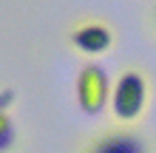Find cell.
Wrapping results in <instances>:
<instances>
[{
	"instance_id": "7a4b0ae2",
	"label": "cell",
	"mask_w": 156,
	"mask_h": 153,
	"mask_svg": "<svg viewBox=\"0 0 156 153\" xmlns=\"http://www.w3.org/2000/svg\"><path fill=\"white\" fill-rule=\"evenodd\" d=\"M111 79H108L105 68L94 65V62H88V65L80 68L77 74V102L85 113H102V108L111 102Z\"/></svg>"
},
{
	"instance_id": "8992f818",
	"label": "cell",
	"mask_w": 156,
	"mask_h": 153,
	"mask_svg": "<svg viewBox=\"0 0 156 153\" xmlns=\"http://www.w3.org/2000/svg\"><path fill=\"white\" fill-rule=\"evenodd\" d=\"M14 102V91L12 88H6V91H0V111L3 113H9V105Z\"/></svg>"
},
{
	"instance_id": "5b68a950",
	"label": "cell",
	"mask_w": 156,
	"mask_h": 153,
	"mask_svg": "<svg viewBox=\"0 0 156 153\" xmlns=\"http://www.w3.org/2000/svg\"><path fill=\"white\" fill-rule=\"evenodd\" d=\"M14 145V125H12V116L0 111V153L9 150Z\"/></svg>"
},
{
	"instance_id": "277c9868",
	"label": "cell",
	"mask_w": 156,
	"mask_h": 153,
	"mask_svg": "<svg viewBox=\"0 0 156 153\" xmlns=\"http://www.w3.org/2000/svg\"><path fill=\"white\" fill-rule=\"evenodd\" d=\"M71 43H74L77 51L97 57V54H105L111 48L114 34H111V29L105 23H82V26H77L71 31Z\"/></svg>"
},
{
	"instance_id": "6da1fadb",
	"label": "cell",
	"mask_w": 156,
	"mask_h": 153,
	"mask_svg": "<svg viewBox=\"0 0 156 153\" xmlns=\"http://www.w3.org/2000/svg\"><path fill=\"white\" fill-rule=\"evenodd\" d=\"M148 105V79L142 71H125L111 88V108L119 122H133Z\"/></svg>"
},
{
	"instance_id": "3957f363",
	"label": "cell",
	"mask_w": 156,
	"mask_h": 153,
	"mask_svg": "<svg viewBox=\"0 0 156 153\" xmlns=\"http://www.w3.org/2000/svg\"><path fill=\"white\" fill-rule=\"evenodd\" d=\"M85 153H148V142L131 130H108L91 142Z\"/></svg>"
}]
</instances>
